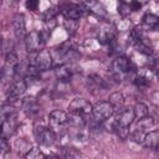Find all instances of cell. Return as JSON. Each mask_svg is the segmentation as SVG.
<instances>
[{"instance_id": "cell-1", "label": "cell", "mask_w": 159, "mask_h": 159, "mask_svg": "<svg viewBox=\"0 0 159 159\" xmlns=\"http://www.w3.org/2000/svg\"><path fill=\"white\" fill-rule=\"evenodd\" d=\"M114 112H116V109L109 101H99L92 108L93 119L98 123H102V122L109 119L114 114Z\"/></svg>"}, {"instance_id": "cell-2", "label": "cell", "mask_w": 159, "mask_h": 159, "mask_svg": "<svg viewBox=\"0 0 159 159\" xmlns=\"http://www.w3.org/2000/svg\"><path fill=\"white\" fill-rule=\"evenodd\" d=\"M25 48L29 53H35L43 48L45 45V37L43 34L40 31H31L26 35L25 40Z\"/></svg>"}, {"instance_id": "cell-3", "label": "cell", "mask_w": 159, "mask_h": 159, "mask_svg": "<svg viewBox=\"0 0 159 159\" xmlns=\"http://www.w3.org/2000/svg\"><path fill=\"white\" fill-rule=\"evenodd\" d=\"M34 57H32V61L30 62V65L37 67L40 71H47L51 68L52 66V57H51V53L48 50H40L35 53H32Z\"/></svg>"}, {"instance_id": "cell-4", "label": "cell", "mask_w": 159, "mask_h": 159, "mask_svg": "<svg viewBox=\"0 0 159 159\" xmlns=\"http://www.w3.org/2000/svg\"><path fill=\"white\" fill-rule=\"evenodd\" d=\"M68 119H70L68 113L60 111V109H55L48 116V125L55 132L61 130L66 124H68Z\"/></svg>"}, {"instance_id": "cell-5", "label": "cell", "mask_w": 159, "mask_h": 159, "mask_svg": "<svg viewBox=\"0 0 159 159\" xmlns=\"http://www.w3.org/2000/svg\"><path fill=\"white\" fill-rule=\"evenodd\" d=\"M113 70L116 75H128L135 72V66L134 63L125 56H118L113 61Z\"/></svg>"}, {"instance_id": "cell-6", "label": "cell", "mask_w": 159, "mask_h": 159, "mask_svg": "<svg viewBox=\"0 0 159 159\" xmlns=\"http://www.w3.org/2000/svg\"><path fill=\"white\" fill-rule=\"evenodd\" d=\"M35 137L37 142L41 145L50 147L55 143L56 140V132L51 128H45V127H37L35 129Z\"/></svg>"}, {"instance_id": "cell-7", "label": "cell", "mask_w": 159, "mask_h": 159, "mask_svg": "<svg viewBox=\"0 0 159 159\" xmlns=\"http://www.w3.org/2000/svg\"><path fill=\"white\" fill-rule=\"evenodd\" d=\"M93 106L86 99V98H75L68 104V112L70 113H78V114H92Z\"/></svg>"}, {"instance_id": "cell-8", "label": "cell", "mask_w": 159, "mask_h": 159, "mask_svg": "<svg viewBox=\"0 0 159 159\" xmlns=\"http://www.w3.org/2000/svg\"><path fill=\"white\" fill-rule=\"evenodd\" d=\"M27 88V83H26V80L25 78H16L11 86L9 87V91H7V102H12V101H16L17 98H20V96H22L25 93Z\"/></svg>"}, {"instance_id": "cell-9", "label": "cell", "mask_w": 159, "mask_h": 159, "mask_svg": "<svg viewBox=\"0 0 159 159\" xmlns=\"http://www.w3.org/2000/svg\"><path fill=\"white\" fill-rule=\"evenodd\" d=\"M83 5L80 4H66L61 7V14L63 15L65 19H71V20H80L83 15Z\"/></svg>"}, {"instance_id": "cell-10", "label": "cell", "mask_w": 159, "mask_h": 159, "mask_svg": "<svg viewBox=\"0 0 159 159\" xmlns=\"http://www.w3.org/2000/svg\"><path fill=\"white\" fill-rule=\"evenodd\" d=\"M12 29L17 40H25L26 37V22L24 14H16L12 19Z\"/></svg>"}, {"instance_id": "cell-11", "label": "cell", "mask_w": 159, "mask_h": 159, "mask_svg": "<svg viewBox=\"0 0 159 159\" xmlns=\"http://www.w3.org/2000/svg\"><path fill=\"white\" fill-rule=\"evenodd\" d=\"M16 116L1 119V137L10 138L16 130Z\"/></svg>"}, {"instance_id": "cell-12", "label": "cell", "mask_w": 159, "mask_h": 159, "mask_svg": "<svg viewBox=\"0 0 159 159\" xmlns=\"http://www.w3.org/2000/svg\"><path fill=\"white\" fill-rule=\"evenodd\" d=\"M144 148L147 149H152V150H155L157 147L159 145V130H152L149 133L145 134L144 139H143V143Z\"/></svg>"}, {"instance_id": "cell-13", "label": "cell", "mask_w": 159, "mask_h": 159, "mask_svg": "<svg viewBox=\"0 0 159 159\" xmlns=\"http://www.w3.org/2000/svg\"><path fill=\"white\" fill-rule=\"evenodd\" d=\"M55 73H56V77L61 82H68L73 75V70L71 68V66L68 63H63L56 68Z\"/></svg>"}, {"instance_id": "cell-14", "label": "cell", "mask_w": 159, "mask_h": 159, "mask_svg": "<svg viewBox=\"0 0 159 159\" xmlns=\"http://www.w3.org/2000/svg\"><path fill=\"white\" fill-rule=\"evenodd\" d=\"M87 86H88V88L92 92H94V89L96 91H102V89H104L107 87V84L104 83V81L98 75H91V76H88Z\"/></svg>"}, {"instance_id": "cell-15", "label": "cell", "mask_w": 159, "mask_h": 159, "mask_svg": "<svg viewBox=\"0 0 159 159\" xmlns=\"http://www.w3.org/2000/svg\"><path fill=\"white\" fill-rule=\"evenodd\" d=\"M153 125H154V118L150 116H145L140 119H137V124L134 127V130H138V132L147 134V130L150 129Z\"/></svg>"}, {"instance_id": "cell-16", "label": "cell", "mask_w": 159, "mask_h": 159, "mask_svg": "<svg viewBox=\"0 0 159 159\" xmlns=\"http://www.w3.org/2000/svg\"><path fill=\"white\" fill-rule=\"evenodd\" d=\"M142 20V27L144 30H155L159 26V17L154 14H145Z\"/></svg>"}, {"instance_id": "cell-17", "label": "cell", "mask_w": 159, "mask_h": 159, "mask_svg": "<svg viewBox=\"0 0 159 159\" xmlns=\"http://www.w3.org/2000/svg\"><path fill=\"white\" fill-rule=\"evenodd\" d=\"M109 102L114 107L116 111H122L124 107V97L120 92H114L109 96Z\"/></svg>"}, {"instance_id": "cell-18", "label": "cell", "mask_w": 159, "mask_h": 159, "mask_svg": "<svg viewBox=\"0 0 159 159\" xmlns=\"http://www.w3.org/2000/svg\"><path fill=\"white\" fill-rule=\"evenodd\" d=\"M134 47L137 48V51L138 52H140V53H143V55H147V56H149V55H152V47L144 41V39L142 37L135 45H134Z\"/></svg>"}, {"instance_id": "cell-19", "label": "cell", "mask_w": 159, "mask_h": 159, "mask_svg": "<svg viewBox=\"0 0 159 159\" xmlns=\"http://www.w3.org/2000/svg\"><path fill=\"white\" fill-rule=\"evenodd\" d=\"M134 111V116H135V119H140L145 116H148V107L144 104V103H137L133 108Z\"/></svg>"}, {"instance_id": "cell-20", "label": "cell", "mask_w": 159, "mask_h": 159, "mask_svg": "<svg viewBox=\"0 0 159 159\" xmlns=\"http://www.w3.org/2000/svg\"><path fill=\"white\" fill-rule=\"evenodd\" d=\"M63 25H65V29L67 30L68 34H75L76 30L78 29V20H71V19H65L63 21Z\"/></svg>"}, {"instance_id": "cell-21", "label": "cell", "mask_w": 159, "mask_h": 159, "mask_svg": "<svg viewBox=\"0 0 159 159\" xmlns=\"http://www.w3.org/2000/svg\"><path fill=\"white\" fill-rule=\"evenodd\" d=\"M142 39V35H140V31L138 29H133L130 32H129V36H128V42L134 46L139 40Z\"/></svg>"}, {"instance_id": "cell-22", "label": "cell", "mask_w": 159, "mask_h": 159, "mask_svg": "<svg viewBox=\"0 0 159 159\" xmlns=\"http://www.w3.org/2000/svg\"><path fill=\"white\" fill-rule=\"evenodd\" d=\"M24 157H25V158H29V159H39V158H45L46 155H45L40 149H37V148H31Z\"/></svg>"}, {"instance_id": "cell-23", "label": "cell", "mask_w": 159, "mask_h": 159, "mask_svg": "<svg viewBox=\"0 0 159 159\" xmlns=\"http://www.w3.org/2000/svg\"><path fill=\"white\" fill-rule=\"evenodd\" d=\"M10 152V144L7 143V138L1 137L0 138V155L5 157Z\"/></svg>"}, {"instance_id": "cell-24", "label": "cell", "mask_w": 159, "mask_h": 159, "mask_svg": "<svg viewBox=\"0 0 159 159\" xmlns=\"http://www.w3.org/2000/svg\"><path fill=\"white\" fill-rule=\"evenodd\" d=\"M57 12H58V11L56 10V7L47 9V10L43 12V20H45L46 22H48V21H55V17H56Z\"/></svg>"}, {"instance_id": "cell-25", "label": "cell", "mask_w": 159, "mask_h": 159, "mask_svg": "<svg viewBox=\"0 0 159 159\" xmlns=\"http://www.w3.org/2000/svg\"><path fill=\"white\" fill-rule=\"evenodd\" d=\"M134 83H135L138 87H147V86L149 84V81H148V78H145V77H143V76H137V77L134 78Z\"/></svg>"}, {"instance_id": "cell-26", "label": "cell", "mask_w": 159, "mask_h": 159, "mask_svg": "<svg viewBox=\"0 0 159 159\" xmlns=\"http://www.w3.org/2000/svg\"><path fill=\"white\" fill-rule=\"evenodd\" d=\"M118 11L124 16V15H127L129 11H130V7H129V4H127L124 0H120V4H119V6H118Z\"/></svg>"}, {"instance_id": "cell-27", "label": "cell", "mask_w": 159, "mask_h": 159, "mask_svg": "<svg viewBox=\"0 0 159 159\" xmlns=\"http://www.w3.org/2000/svg\"><path fill=\"white\" fill-rule=\"evenodd\" d=\"M26 7L31 11H36L39 5H40V0H26Z\"/></svg>"}, {"instance_id": "cell-28", "label": "cell", "mask_w": 159, "mask_h": 159, "mask_svg": "<svg viewBox=\"0 0 159 159\" xmlns=\"http://www.w3.org/2000/svg\"><path fill=\"white\" fill-rule=\"evenodd\" d=\"M140 2H139V0H132L130 2H129V7H130V11H137V10H139L140 9Z\"/></svg>"}, {"instance_id": "cell-29", "label": "cell", "mask_w": 159, "mask_h": 159, "mask_svg": "<svg viewBox=\"0 0 159 159\" xmlns=\"http://www.w3.org/2000/svg\"><path fill=\"white\" fill-rule=\"evenodd\" d=\"M98 0H82V5L86 7V9H89L91 6H93L94 4H97Z\"/></svg>"}, {"instance_id": "cell-30", "label": "cell", "mask_w": 159, "mask_h": 159, "mask_svg": "<svg viewBox=\"0 0 159 159\" xmlns=\"http://www.w3.org/2000/svg\"><path fill=\"white\" fill-rule=\"evenodd\" d=\"M153 99H154V101H157V102L159 101V92H155V93L153 94Z\"/></svg>"}, {"instance_id": "cell-31", "label": "cell", "mask_w": 159, "mask_h": 159, "mask_svg": "<svg viewBox=\"0 0 159 159\" xmlns=\"http://www.w3.org/2000/svg\"><path fill=\"white\" fill-rule=\"evenodd\" d=\"M155 73H157V77H158V78H159V68H158V70H157V72H155Z\"/></svg>"}, {"instance_id": "cell-32", "label": "cell", "mask_w": 159, "mask_h": 159, "mask_svg": "<svg viewBox=\"0 0 159 159\" xmlns=\"http://www.w3.org/2000/svg\"><path fill=\"white\" fill-rule=\"evenodd\" d=\"M155 150H157V152H159V145L157 147V149H155Z\"/></svg>"}]
</instances>
